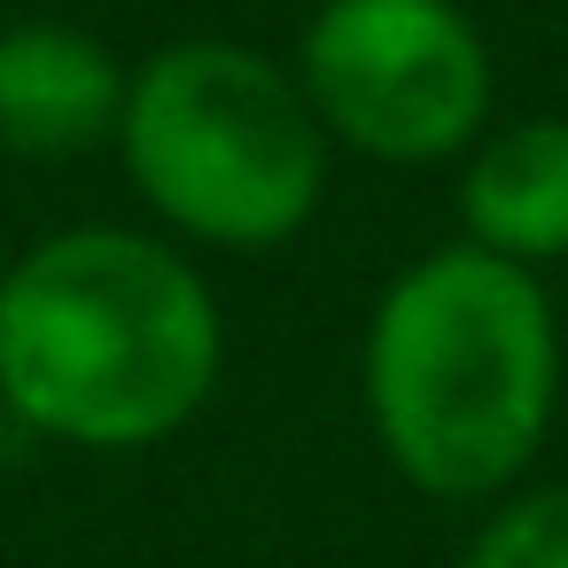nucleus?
<instances>
[{
    "label": "nucleus",
    "mask_w": 568,
    "mask_h": 568,
    "mask_svg": "<svg viewBox=\"0 0 568 568\" xmlns=\"http://www.w3.org/2000/svg\"><path fill=\"white\" fill-rule=\"evenodd\" d=\"M203 265L141 226H63L0 281V413L71 452H156L219 389Z\"/></svg>",
    "instance_id": "1"
},
{
    "label": "nucleus",
    "mask_w": 568,
    "mask_h": 568,
    "mask_svg": "<svg viewBox=\"0 0 568 568\" xmlns=\"http://www.w3.org/2000/svg\"><path fill=\"white\" fill-rule=\"evenodd\" d=\"M358 389L382 459L420 498H506L560 413V320L545 281L475 242L413 257L374 296Z\"/></svg>",
    "instance_id": "2"
},
{
    "label": "nucleus",
    "mask_w": 568,
    "mask_h": 568,
    "mask_svg": "<svg viewBox=\"0 0 568 568\" xmlns=\"http://www.w3.org/2000/svg\"><path fill=\"white\" fill-rule=\"evenodd\" d=\"M133 195L195 250L265 257L327 203V133L273 55L242 40L156 48L118 118Z\"/></svg>",
    "instance_id": "3"
},
{
    "label": "nucleus",
    "mask_w": 568,
    "mask_h": 568,
    "mask_svg": "<svg viewBox=\"0 0 568 568\" xmlns=\"http://www.w3.org/2000/svg\"><path fill=\"white\" fill-rule=\"evenodd\" d=\"M296 87L327 149L389 172L467 156L498 110L490 40L459 0H312Z\"/></svg>",
    "instance_id": "4"
},
{
    "label": "nucleus",
    "mask_w": 568,
    "mask_h": 568,
    "mask_svg": "<svg viewBox=\"0 0 568 568\" xmlns=\"http://www.w3.org/2000/svg\"><path fill=\"white\" fill-rule=\"evenodd\" d=\"M125 87L133 71L118 63V48L79 24H0V156L63 164L102 141L118 149Z\"/></svg>",
    "instance_id": "5"
},
{
    "label": "nucleus",
    "mask_w": 568,
    "mask_h": 568,
    "mask_svg": "<svg viewBox=\"0 0 568 568\" xmlns=\"http://www.w3.org/2000/svg\"><path fill=\"white\" fill-rule=\"evenodd\" d=\"M459 234L521 273L568 265V118L490 125L459 156Z\"/></svg>",
    "instance_id": "6"
},
{
    "label": "nucleus",
    "mask_w": 568,
    "mask_h": 568,
    "mask_svg": "<svg viewBox=\"0 0 568 568\" xmlns=\"http://www.w3.org/2000/svg\"><path fill=\"white\" fill-rule=\"evenodd\" d=\"M459 568H568V483H514L490 498Z\"/></svg>",
    "instance_id": "7"
},
{
    "label": "nucleus",
    "mask_w": 568,
    "mask_h": 568,
    "mask_svg": "<svg viewBox=\"0 0 568 568\" xmlns=\"http://www.w3.org/2000/svg\"><path fill=\"white\" fill-rule=\"evenodd\" d=\"M0 281H9V242H0Z\"/></svg>",
    "instance_id": "8"
}]
</instances>
